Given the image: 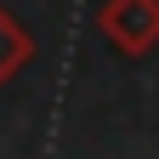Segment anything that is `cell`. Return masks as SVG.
Returning a JSON list of instances; mask_svg holds the SVG:
<instances>
[{
    "label": "cell",
    "instance_id": "cell-1",
    "mask_svg": "<svg viewBox=\"0 0 159 159\" xmlns=\"http://www.w3.org/2000/svg\"><path fill=\"white\" fill-rule=\"evenodd\" d=\"M97 34L119 57H148L159 46V0H102Z\"/></svg>",
    "mask_w": 159,
    "mask_h": 159
},
{
    "label": "cell",
    "instance_id": "cell-2",
    "mask_svg": "<svg viewBox=\"0 0 159 159\" xmlns=\"http://www.w3.org/2000/svg\"><path fill=\"white\" fill-rule=\"evenodd\" d=\"M29 63H34V34L23 29V17L11 6H0V91H6Z\"/></svg>",
    "mask_w": 159,
    "mask_h": 159
}]
</instances>
